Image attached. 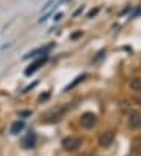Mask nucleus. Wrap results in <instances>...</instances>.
Listing matches in <instances>:
<instances>
[{
	"label": "nucleus",
	"instance_id": "7ed1b4c3",
	"mask_svg": "<svg viewBox=\"0 0 141 156\" xmlns=\"http://www.w3.org/2000/svg\"><path fill=\"white\" fill-rule=\"evenodd\" d=\"M47 58H49V57H47V54H44V55H41L39 58H36L33 63H30V66H28L27 69H25V74L27 76H30V74H33V73L35 71H38V69H39L42 65H44V63L47 62Z\"/></svg>",
	"mask_w": 141,
	"mask_h": 156
},
{
	"label": "nucleus",
	"instance_id": "ddd939ff",
	"mask_svg": "<svg viewBox=\"0 0 141 156\" xmlns=\"http://www.w3.org/2000/svg\"><path fill=\"white\" fill-rule=\"evenodd\" d=\"M53 2H55V0H49V2H47V3L44 5V8H42V11H44V10H49V8H50V6L53 5Z\"/></svg>",
	"mask_w": 141,
	"mask_h": 156
},
{
	"label": "nucleus",
	"instance_id": "2eb2a0df",
	"mask_svg": "<svg viewBox=\"0 0 141 156\" xmlns=\"http://www.w3.org/2000/svg\"><path fill=\"white\" fill-rule=\"evenodd\" d=\"M61 17H63V13H58V14H56V16L53 17V19H55V22H56V21H60Z\"/></svg>",
	"mask_w": 141,
	"mask_h": 156
},
{
	"label": "nucleus",
	"instance_id": "423d86ee",
	"mask_svg": "<svg viewBox=\"0 0 141 156\" xmlns=\"http://www.w3.org/2000/svg\"><path fill=\"white\" fill-rule=\"evenodd\" d=\"M129 87L133 90V91H136V93H141V77H133V79H130Z\"/></svg>",
	"mask_w": 141,
	"mask_h": 156
},
{
	"label": "nucleus",
	"instance_id": "f8f14e48",
	"mask_svg": "<svg viewBox=\"0 0 141 156\" xmlns=\"http://www.w3.org/2000/svg\"><path fill=\"white\" fill-rule=\"evenodd\" d=\"M32 115V111H22L19 112V117H30Z\"/></svg>",
	"mask_w": 141,
	"mask_h": 156
},
{
	"label": "nucleus",
	"instance_id": "20e7f679",
	"mask_svg": "<svg viewBox=\"0 0 141 156\" xmlns=\"http://www.w3.org/2000/svg\"><path fill=\"white\" fill-rule=\"evenodd\" d=\"M113 140H115V133L113 131H105V133H102L99 136V145L100 147H110L113 144Z\"/></svg>",
	"mask_w": 141,
	"mask_h": 156
},
{
	"label": "nucleus",
	"instance_id": "0eeeda50",
	"mask_svg": "<svg viewBox=\"0 0 141 156\" xmlns=\"http://www.w3.org/2000/svg\"><path fill=\"white\" fill-rule=\"evenodd\" d=\"M35 144H36V136L35 134H28L24 139V147L25 148H32V147H35Z\"/></svg>",
	"mask_w": 141,
	"mask_h": 156
},
{
	"label": "nucleus",
	"instance_id": "9d476101",
	"mask_svg": "<svg viewBox=\"0 0 141 156\" xmlns=\"http://www.w3.org/2000/svg\"><path fill=\"white\" fill-rule=\"evenodd\" d=\"M82 35H83V32H82V30H79V32H75V33H72V35H71V40H77V38H80Z\"/></svg>",
	"mask_w": 141,
	"mask_h": 156
},
{
	"label": "nucleus",
	"instance_id": "f03ea898",
	"mask_svg": "<svg viewBox=\"0 0 141 156\" xmlns=\"http://www.w3.org/2000/svg\"><path fill=\"white\" fill-rule=\"evenodd\" d=\"M80 123H82L83 128L91 129V128H94V125L97 123V117H96V114H92V112H85L80 117Z\"/></svg>",
	"mask_w": 141,
	"mask_h": 156
},
{
	"label": "nucleus",
	"instance_id": "dca6fc26",
	"mask_svg": "<svg viewBox=\"0 0 141 156\" xmlns=\"http://www.w3.org/2000/svg\"><path fill=\"white\" fill-rule=\"evenodd\" d=\"M82 11H83V6H82V8H79V10H77V11L74 13V17H75V16H79V14H80Z\"/></svg>",
	"mask_w": 141,
	"mask_h": 156
},
{
	"label": "nucleus",
	"instance_id": "39448f33",
	"mask_svg": "<svg viewBox=\"0 0 141 156\" xmlns=\"http://www.w3.org/2000/svg\"><path fill=\"white\" fill-rule=\"evenodd\" d=\"M129 126L132 129H141V114L139 112H132L129 115Z\"/></svg>",
	"mask_w": 141,
	"mask_h": 156
},
{
	"label": "nucleus",
	"instance_id": "4468645a",
	"mask_svg": "<svg viewBox=\"0 0 141 156\" xmlns=\"http://www.w3.org/2000/svg\"><path fill=\"white\" fill-rule=\"evenodd\" d=\"M36 85H38V82H33V84H32V85H28V87H27V88L24 90V93H27V91H28V90H32V88H33V87H36Z\"/></svg>",
	"mask_w": 141,
	"mask_h": 156
},
{
	"label": "nucleus",
	"instance_id": "6e6552de",
	"mask_svg": "<svg viewBox=\"0 0 141 156\" xmlns=\"http://www.w3.org/2000/svg\"><path fill=\"white\" fill-rule=\"evenodd\" d=\"M24 128H25V123L24 122H14L13 125H11V134H19V133H21L22 129H24Z\"/></svg>",
	"mask_w": 141,
	"mask_h": 156
},
{
	"label": "nucleus",
	"instance_id": "9b49d317",
	"mask_svg": "<svg viewBox=\"0 0 141 156\" xmlns=\"http://www.w3.org/2000/svg\"><path fill=\"white\" fill-rule=\"evenodd\" d=\"M99 11H100V8H94V10H91V11L88 13V17H94V16H96Z\"/></svg>",
	"mask_w": 141,
	"mask_h": 156
},
{
	"label": "nucleus",
	"instance_id": "f3484780",
	"mask_svg": "<svg viewBox=\"0 0 141 156\" xmlns=\"http://www.w3.org/2000/svg\"><path fill=\"white\" fill-rule=\"evenodd\" d=\"M47 98H49V93H47V95H42V96L39 98V101H44V99H47Z\"/></svg>",
	"mask_w": 141,
	"mask_h": 156
},
{
	"label": "nucleus",
	"instance_id": "1a4fd4ad",
	"mask_svg": "<svg viewBox=\"0 0 141 156\" xmlns=\"http://www.w3.org/2000/svg\"><path fill=\"white\" fill-rule=\"evenodd\" d=\"M86 77H88V74H82V76H79V77H75V79H74V82H71V84H69L68 87H66L64 90H66V91H68V90H72L74 87H77V85L80 84V82H82V80H85Z\"/></svg>",
	"mask_w": 141,
	"mask_h": 156
},
{
	"label": "nucleus",
	"instance_id": "f257e3e1",
	"mask_svg": "<svg viewBox=\"0 0 141 156\" xmlns=\"http://www.w3.org/2000/svg\"><path fill=\"white\" fill-rule=\"evenodd\" d=\"M61 145L66 151H75L82 147V139L77 136H69V137H66V139H63Z\"/></svg>",
	"mask_w": 141,
	"mask_h": 156
}]
</instances>
